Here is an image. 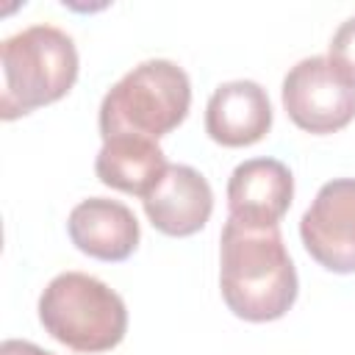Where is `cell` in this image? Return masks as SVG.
I'll use <instances>...</instances> for the list:
<instances>
[{"label":"cell","instance_id":"obj_1","mask_svg":"<svg viewBox=\"0 0 355 355\" xmlns=\"http://www.w3.org/2000/svg\"><path fill=\"white\" fill-rule=\"evenodd\" d=\"M219 288L239 319H280L297 300V269L280 227H247L227 219L219 239Z\"/></svg>","mask_w":355,"mask_h":355},{"label":"cell","instance_id":"obj_2","mask_svg":"<svg viewBox=\"0 0 355 355\" xmlns=\"http://www.w3.org/2000/svg\"><path fill=\"white\" fill-rule=\"evenodd\" d=\"M191 83L183 67L166 58H150L125 72L100 103V136L158 141L189 114Z\"/></svg>","mask_w":355,"mask_h":355},{"label":"cell","instance_id":"obj_3","mask_svg":"<svg viewBox=\"0 0 355 355\" xmlns=\"http://www.w3.org/2000/svg\"><path fill=\"white\" fill-rule=\"evenodd\" d=\"M0 116L17 119L61 100L78 78V50L55 25H31L0 44Z\"/></svg>","mask_w":355,"mask_h":355},{"label":"cell","instance_id":"obj_4","mask_svg":"<svg viewBox=\"0 0 355 355\" xmlns=\"http://www.w3.org/2000/svg\"><path fill=\"white\" fill-rule=\"evenodd\" d=\"M42 327L75 352H105L125 338L122 297L86 272L55 275L39 297Z\"/></svg>","mask_w":355,"mask_h":355},{"label":"cell","instance_id":"obj_5","mask_svg":"<svg viewBox=\"0 0 355 355\" xmlns=\"http://www.w3.org/2000/svg\"><path fill=\"white\" fill-rule=\"evenodd\" d=\"M283 108L308 133H336L355 119V83L327 55L297 61L283 78Z\"/></svg>","mask_w":355,"mask_h":355},{"label":"cell","instance_id":"obj_6","mask_svg":"<svg viewBox=\"0 0 355 355\" xmlns=\"http://www.w3.org/2000/svg\"><path fill=\"white\" fill-rule=\"evenodd\" d=\"M308 255L330 272H355V178H336L319 189L300 219Z\"/></svg>","mask_w":355,"mask_h":355},{"label":"cell","instance_id":"obj_7","mask_svg":"<svg viewBox=\"0 0 355 355\" xmlns=\"http://www.w3.org/2000/svg\"><path fill=\"white\" fill-rule=\"evenodd\" d=\"M294 197V178L275 158H250L227 180L230 219L247 227H277Z\"/></svg>","mask_w":355,"mask_h":355},{"label":"cell","instance_id":"obj_8","mask_svg":"<svg viewBox=\"0 0 355 355\" xmlns=\"http://www.w3.org/2000/svg\"><path fill=\"white\" fill-rule=\"evenodd\" d=\"M141 202L155 230L166 236H191L205 227L214 211V191L194 166L172 164Z\"/></svg>","mask_w":355,"mask_h":355},{"label":"cell","instance_id":"obj_9","mask_svg":"<svg viewBox=\"0 0 355 355\" xmlns=\"http://www.w3.org/2000/svg\"><path fill=\"white\" fill-rule=\"evenodd\" d=\"M272 128V105L255 80H227L216 86L205 105V133L222 147H247Z\"/></svg>","mask_w":355,"mask_h":355},{"label":"cell","instance_id":"obj_10","mask_svg":"<svg viewBox=\"0 0 355 355\" xmlns=\"http://www.w3.org/2000/svg\"><path fill=\"white\" fill-rule=\"evenodd\" d=\"M67 230L72 244L97 261H125L139 244V219L116 200L89 197L69 211Z\"/></svg>","mask_w":355,"mask_h":355},{"label":"cell","instance_id":"obj_11","mask_svg":"<svg viewBox=\"0 0 355 355\" xmlns=\"http://www.w3.org/2000/svg\"><path fill=\"white\" fill-rule=\"evenodd\" d=\"M166 166L169 164L158 141L133 139V136L103 141L94 161V172L105 186L125 194H139L141 200L164 178Z\"/></svg>","mask_w":355,"mask_h":355},{"label":"cell","instance_id":"obj_12","mask_svg":"<svg viewBox=\"0 0 355 355\" xmlns=\"http://www.w3.org/2000/svg\"><path fill=\"white\" fill-rule=\"evenodd\" d=\"M327 58L333 61V67H336L347 80L355 83V17H349V19H344V22L338 25V31H336L333 39H330V53H327Z\"/></svg>","mask_w":355,"mask_h":355},{"label":"cell","instance_id":"obj_13","mask_svg":"<svg viewBox=\"0 0 355 355\" xmlns=\"http://www.w3.org/2000/svg\"><path fill=\"white\" fill-rule=\"evenodd\" d=\"M0 355H53V352L42 349V347H36V344H31V341L8 338V341L0 344Z\"/></svg>","mask_w":355,"mask_h":355}]
</instances>
